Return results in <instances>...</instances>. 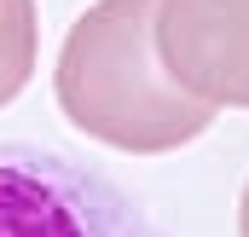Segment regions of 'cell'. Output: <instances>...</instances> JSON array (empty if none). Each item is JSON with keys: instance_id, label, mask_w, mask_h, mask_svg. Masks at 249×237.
Segmentation results:
<instances>
[{"instance_id": "obj_2", "label": "cell", "mask_w": 249, "mask_h": 237, "mask_svg": "<svg viewBox=\"0 0 249 237\" xmlns=\"http://www.w3.org/2000/svg\"><path fill=\"white\" fill-rule=\"evenodd\" d=\"M0 237H162L110 179L47 151H0Z\"/></svg>"}, {"instance_id": "obj_3", "label": "cell", "mask_w": 249, "mask_h": 237, "mask_svg": "<svg viewBox=\"0 0 249 237\" xmlns=\"http://www.w3.org/2000/svg\"><path fill=\"white\" fill-rule=\"evenodd\" d=\"M162 69L214 110H249V0H157Z\"/></svg>"}, {"instance_id": "obj_5", "label": "cell", "mask_w": 249, "mask_h": 237, "mask_svg": "<svg viewBox=\"0 0 249 237\" xmlns=\"http://www.w3.org/2000/svg\"><path fill=\"white\" fill-rule=\"evenodd\" d=\"M238 237H249V185H244V203H238Z\"/></svg>"}, {"instance_id": "obj_4", "label": "cell", "mask_w": 249, "mask_h": 237, "mask_svg": "<svg viewBox=\"0 0 249 237\" xmlns=\"http://www.w3.org/2000/svg\"><path fill=\"white\" fill-rule=\"evenodd\" d=\"M35 75V0H0V110Z\"/></svg>"}, {"instance_id": "obj_1", "label": "cell", "mask_w": 249, "mask_h": 237, "mask_svg": "<svg viewBox=\"0 0 249 237\" xmlns=\"http://www.w3.org/2000/svg\"><path fill=\"white\" fill-rule=\"evenodd\" d=\"M151 17L157 0H99L58 52V110L87 139L133 156L180 151L214 121V104L191 99L162 69Z\"/></svg>"}]
</instances>
